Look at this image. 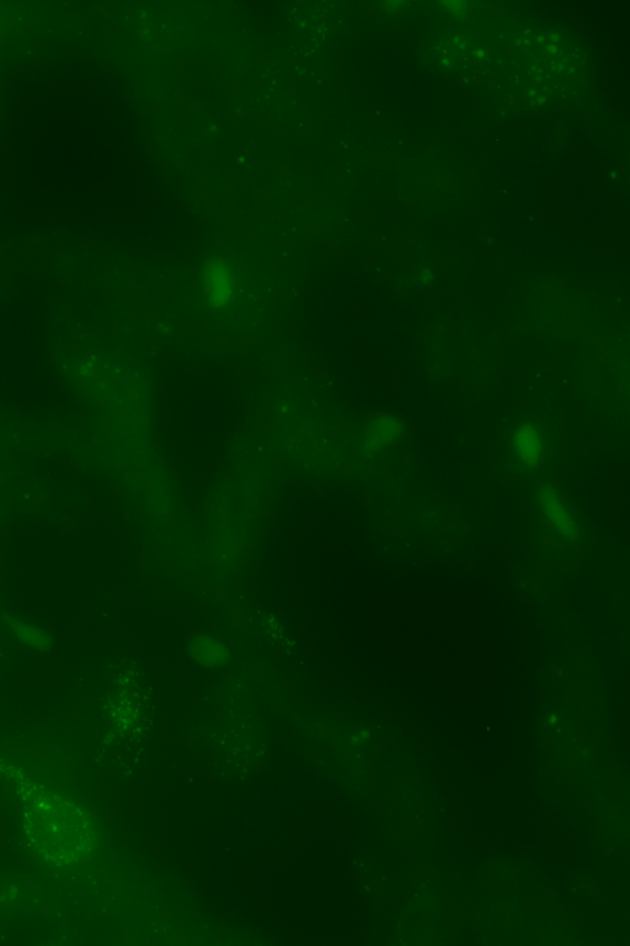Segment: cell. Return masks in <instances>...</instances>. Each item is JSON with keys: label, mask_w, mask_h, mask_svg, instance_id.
<instances>
[{"label": "cell", "mask_w": 630, "mask_h": 946, "mask_svg": "<svg viewBox=\"0 0 630 946\" xmlns=\"http://www.w3.org/2000/svg\"><path fill=\"white\" fill-rule=\"evenodd\" d=\"M187 747L212 780L237 784L266 769L271 741L266 724L252 710L218 712L191 722Z\"/></svg>", "instance_id": "1"}, {"label": "cell", "mask_w": 630, "mask_h": 946, "mask_svg": "<svg viewBox=\"0 0 630 946\" xmlns=\"http://www.w3.org/2000/svg\"><path fill=\"white\" fill-rule=\"evenodd\" d=\"M22 802L23 825L30 847L53 867L87 860L98 847L90 814L22 772L12 771Z\"/></svg>", "instance_id": "2"}, {"label": "cell", "mask_w": 630, "mask_h": 946, "mask_svg": "<svg viewBox=\"0 0 630 946\" xmlns=\"http://www.w3.org/2000/svg\"><path fill=\"white\" fill-rule=\"evenodd\" d=\"M202 297L209 309L223 313L236 303L238 279L235 268L226 258L212 256L200 269Z\"/></svg>", "instance_id": "3"}, {"label": "cell", "mask_w": 630, "mask_h": 946, "mask_svg": "<svg viewBox=\"0 0 630 946\" xmlns=\"http://www.w3.org/2000/svg\"><path fill=\"white\" fill-rule=\"evenodd\" d=\"M189 658L199 667L217 670L228 666L233 653L228 644L215 634L199 632L187 643Z\"/></svg>", "instance_id": "4"}, {"label": "cell", "mask_w": 630, "mask_h": 946, "mask_svg": "<svg viewBox=\"0 0 630 946\" xmlns=\"http://www.w3.org/2000/svg\"><path fill=\"white\" fill-rule=\"evenodd\" d=\"M3 623L13 638L27 649L38 653L53 650L55 646L54 634L38 623L14 615L3 613Z\"/></svg>", "instance_id": "5"}, {"label": "cell", "mask_w": 630, "mask_h": 946, "mask_svg": "<svg viewBox=\"0 0 630 946\" xmlns=\"http://www.w3.org/2000/svg\"><path fill=\"white\" fill-rule=\"evenodd\" d=\"M404 426L398 419L390 415L375 418L365 431L363 449L368 455L392 445L402 435Z\"/></svg>", "instance_id": "6"}, {"label": "cell", "mask_w": 630, "mask_h": 946, "mask_svg": "<svg viewBox=\"0 0 630 946\" xmlns=\"http://www.w3.org/2000/svg\"><path fill=\"white\" fill-rule=\"evenodd\" d=\"M516 455L527 467L540 463L543 453V441L540 432L532 424L518 427L513 438Z\"/></svg>", "instance_id": "7"}, {"label": "cell", "mask_w": 630, "mask_h": 946, "mask_svg": "<svg viewBox=\"0 0 630 946\" xmlns=\"http://www.w3.org/2000/svg\"><path fill=\"white\" fill-rule=\"evenodd\" d=\"M541 505L545 515L550 517L565 535L574 533L573 522L562 505L556 492L551 487H544L540 492Z\"/></svg>", "instance_id": "8"}]
</instances>
